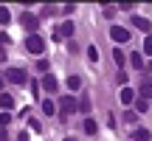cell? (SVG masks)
Masks as SVG:
<instances>
[{"label": "cell", "mask_w": 152, "mask_h": 141, "mask_svg": "<svg viewBox=\"0 0 152 141\" xmlns=\"http://www.w3.org/2000/svg\"><path fill=\"white\" fill-rule=\"evenodd\" d=\"M17 141H28V136H26V133H20V138H17Z\"/></svg>", "instance_id": "83f0119b"}, {"label": "cell", "mask_w": 152, "mask_h": 141, "mask_svg": "<svg viewBox=\"0 0 152 141\" xmlns=\"http://www.w3.org/2000/svg\"><path fill=\"white\" fill-rule=\"evenodd\" d=\"M37 70H42V73H48V62H45V59H39V62H37Z\"/></svg>", "instance_id": "d4e9b609"}, {"label": "cell", "mask_w": 152, "mask_h": 141, "mask_svg": "<svg viewBox=\"0 0 152 141\" xmlns=\"http://www.w3.org/2000/svg\"><path fill=\"white\" fill-rule=\"evenodd\" d=\"M20 26L26 28V31L37 34V28H39V17H34V14H28V11H23V17H20Z\"/></svg>", "instance_id": "7a4b0ae2"}, {"label": "cell", "mask_w": 152, "mask_h": 141, "mask_svg": "<svg viewBox=\"0 0 152 141\" xmlns=\"http://www.w3.org/2000/svg\"><path fill=\"white\" fill-rule=\"evenodd\" d=\"M14 107V99L9 96V93H3V96H0V110H11Z\"/></svg>", "instance_id": "8fae6325"}, {"label": "cell", "mask_w": 152, "mask_h": 141, "mask_svg": "<svg viewBox=\"0 0 152 141\" xmlns=\"http://www.w3.org/2000/svg\"><path fill=\"white\" fill-rule=\"evenodd\" d=\"M149 70H152V62H149Z\"/></svg>", "instance_id": "4dcf8cb0"}, {"label": "cell", "mask_w": 152, "mask_h": 141, "mask_svg": "<svg viewBox=\"0 0 152 141\" xmlns=\"http://www.w3.org/2000/svg\"><path fill=\"white\" fill-rule=\"evenodd\" d=\"M26 51H31V54H42V51H45V40L39 37V34H28V37H26Z\"/></svg>", "instance_id": "6da1fadb"}, {"label": "cell", "mask_w": 152, "mask_h": 141, "mask_svg": "<svg viewBox=\"0 0 152 141\" xmlns=\"http://www.w3.org/2000/svg\"><path fill=\"white\" fill-rule=\"evenodd\" d=\"M56 85H59V82H56V76H51V73H45V79H42V90H56Z\"/></svg>", "instance_id": "52a82bcc"}, {"label": "cell", "mask_w": 152, "mask_h": 141, "mask_svg": "<svg viewBox=\"0 0 152 141\" xmlns=\"http://www.w3.org/2000/svg\"><path fill=\"white\" fill-rule=\"evenodd\" d=\"M130 23H132V26H135V28H141V31H147V34H149V28H152V26H149V20H147V17H132V20H130Z\"/></svg>", "instance_id": "ba28073f"}, {"label": "cell", "mask_w": 152, "mask_h": 141, "mask_svg": "<svg viewBox=\"0 0 152 141\" xmlns=\"http://www.w3.org/2000/svg\"><path fill=\"white\" fill-rule=\"evenodd\" d=\"M11 43V40H9V34H6V31H0V48H3V45H9Z\"/></svg>", "instance_id": "603a6c76"}, {"label": "cell", "mask_w": 152, "mask_h": 141, "mask_svg": "<svg viewBox=\"0 0 152 141\" xmlns=\"http://www.w3.org/2000/svg\"><path fill=\"white\" fill-rule=\"evenodd\" d=\"M144 51L152 54V34H147V40H144Z\"/></svg>", "instance_id": "7402d4cb"}, {"label": "cell", "mask_w": 152, "mask_h": 141, "mask_svg": "<svg viewBox=\"0 0 152 141\" xmlns=\"http://www.w3.org/2000/svg\"><path fill=\"white\" fill-rule=\"evenodd\" d=\"M0 141H9V136H6V130H0Z\"/></svg>", "instance_id": "4316f807"}, {"label": "cell", "mask_w": 152, "mask_h": 141, "mask_svg": "<svg viewBox=\"0 0 152 141\" xmlns=\"http://www.w3.org/2000/svg\"><path fill=\"white\" fill-rule=\"evenodd\" d=\"M9 20H11V11L6 9V6H0V23H3V26H6V23H9Z\"/></svg>", "instance_id": "2e32d148"}, {"label": "cell", "mask_w": 152, "mask_h": 141, "mask_svg": "<svg viewBox=\"0 0 152 141\" xmlns=\"http://www.w3.org/2000/svg\"><path fill=\"white\" fill-rule=\"evenodd\" d=\"M79 113H90V96L87 93H82V99H79Z\"/></svg>", "instance_id": "30bf717a"}, {"label": "cell", "mask_w": 152, "mask_h": 141, "mask_svg": "<svg viewBox=\"0 0 152 141\" xmlns=\"http://www.w3.org/2000/svg\"><path fill=\"white\" fill-rule=\"evenodd\" d=\"M115 82H118V85H124V82H127V73H124V70H118V73H115Z\"/></svg>", "instance_id": "cb8c5ba5"}, {"label": "cell", "mask_w": 152, "mask_h": 141, "mask_svg": "<svg viewBox=\"0 0 152 141\" xmlns=\"http://www.w3.org/2000/svg\"><path fill=\"white\" fill-rule=\"evenodd\" d=\"M87 57H90V62H96V59H99V51H96V45H90V48H87Z\"/></svg>", "instance_id": "ffe728a7"}, {"label": "cell", "mask_w": 152, "mask_h": 141, "mask_svg": "<svg viewBox=\"0 0 152 141\" xmlns=\"http://www.w3.org/2000/svg\"><path fill=\"white\" fill-rule=\"evenodd\" d=\"M118 99H121V104H132V102H135V90H132V87H124Z\"/></svg>", "instance_id": "8992f818"}, {"label": "cell", "mask_w": 152, "mask_h": 141, "mask_svg": "<svg viewBox=\"0 0 152 141\" xmlns=\"http://www.w3.org/2000/svg\"><path fill=\"white\" fill-rule=\"evenodd\" d=\"M138 113H147V99H138Z\"/></svg>", "instance_id": "484cf974"}, {"label": "cell", "mask_w": 152, "mask_h": 141, "mask_svg": "<svg viewBox=\"0 0 152 141\" xmlns=\"http://www.w3.org/2000/svg\"><path fill=\"white\" fill-rule=\"evenodd\" d=\"M68 87H71V90L82 87V79H79V76H68Z\"/></svg>", "instance_id": "e0dca14e"}, {"label": "cell", "mask_w": 152, "mask_h": 141, "mask_svg": "<svg viewBox=\"0 0 152 141\" xmlns=\"http://www.w3.org/2000/svg\"><path fill=\"white\" fill-rule=\"evenodd\" d=\"M113 59H115V65H124L127 57H124V51H121V48H113Z\"/></svg>", "instance_id": "4fadbf2b"}, {"label": "cell", "mask_w": 152, "mask_h": 141, "mask_svg": "<svg viewBox=\"0 0 152 141\" xmlns=\"http://www.w3.org/2000/svg\"><path fill=\"white\" fill-rule=\"evenodd\" d=\"M56 14V6H42V17H51Z\"/></svg>", "instance_id": "44dd1931"}, {"label": "cell", "mask_w": 152, "mask_h": 141, "mask_svg": "<svg viewBox=\"0 0 152 141\" xmlns=\"http://www.w3.org/2000/svg\"><path fill=\"white\" fill-rule=\"evenodd\" d=\"M9 121H11V113H0V130H6Z\"/></svg>", "instance_id": "d6986e66"}, {"label": "cell", "mask_w": 152, "mask_h": 141, "mask_svg": "<svg viewBox=\"0 0 152 141\" xmlns=\"http://www.w3.org/2000/svg\"><path fill=\"white\" fill-rule=\"evenodd\" d=\"M65 141H73V138H71V136H68V138H65Z\"/></svg>", "instance_id": "f546056e"}, {"label": "cell", "mask_w": 152, "mask_h": 141, "mask_svg": "<svg viewBox=\"0 0 152 141\" xmlns=\"http://www.w3.org/2000/svg\"><path fill=\"white\" fill-rule=\"evenodd\" d=\"M141 99H152V82L149 79L144 82V87H141Z\"/></svg>", "instance_id": "5bb4252c"}, {"label": "cell", "mask_w": 152, "mask_h": 141, "mask_svg": "<svg viewBox=\"0 0 152 141\" xmlns=\"http://www.w3.org/2000/svg\"><path fill=\"white\" fill-rule=\"evenodd\" d=\"M130 62H132V68H144V57L138 54V51H135V54L130 57Z\"/></svg>", "instance_id": "9a60e30c"}, {"label": "cell", "mask_w": 152, "mask_h": 141, "mask_svg": "<svg viewBox=\"0 0 152 141\" xmlns=\"http://www.w3.org/2000/svg\"><path fill=\"white\" fill-rule=\"evenodd\" d=\"M0 87H3V73H0Z\"/></svg>", "instance_id": "f1b7e54d"}, {"label": "cell", "mask_w": 152, "mask_h": 141, "mask_svg": "<svg viewBox=\"0 0 152 141\" xmlns=\"http://www.w3.org/2000/svg\"><path fill=\"white\" fill-rule=\"evenodd\" d=\"M132 141H149V130H144V127H138V130H132Z\"/></svg>", "instance_id": "9c48e42d"}, {"label": "cell", "mask_w": 152, "mask_h": 141, "mask_svg": "<svg viewBox=\"0 0 152 141\" xmlns=\"http://www.w3.org/2000/svg\"><path fill=\"white\" fill-rule=\"evenodd\" d=\"M110 37H113V43H127V40H130V28L113 26V28H110Z\"/></svg>", "instance_id": "277c9868"}, {"label": "cell", "mask_w": 152, "mask_h": 141, "mask_svg": "<svg viewBox=\"0 0 152 141\" xmlns=\"http://www.w3.org/2000/svg\"><path fill=\"white\" fill-rule=\"evenodd\" d=\"M42 110H45V113L51 116V113H54V110H56V104L51 102V99H45V102H42Z\"/></svg>", "instance_id": "ac0fdd59"}, {"label": "cell", "mask_w": 152, "mask_h": 141, "mask_svg": "<svg viewBox=\"0 0 152 141\" xmlns=\"http://www.w3.org/2000/svg\"><path fill=\"white\" fill-rule=\"evenodd\" d=\"M96 130H99L96 121H93V119H85V133H87V136H96Z\"/></svg>", "instance_id": "7c38bea8"}, {"label": "cell", "mask_w": 152, "mask_h": 141, "mask_svg": "<svg viewBox=\"0 0 152 141\" xmlns=\"http://www.w3.org/2000/svg\"><path fill=\"white\" fill-rule=\"evenodd\" d=\"M56 107L62 110V116H68V113H76V110H79V102H73L71 96H62V99H59V104H56Z\"/></svg>", "instance_id": "3957f363"}, {"label": "cell", "mask_w": 152, "mask_h": 141, "mask_svg": "<svg viewBox=\"0 0 152 141\" xmlns=\"http://www.w3.org/2000/svg\"><path fill=\"white\" fill-rule=\"evenodd\" d=\"M6 79L14 82V85H23V82H26V70L23 68H9L6 70Z\"/></svg>", "instance_id": "5b68a950"}]
</instances>
